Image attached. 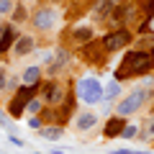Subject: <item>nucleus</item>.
<instances>
[{
  "label": "nucleus",
  "mask_w": 154,
  "mask_h": 154,
  "mask_svg": "<svg viewBox=\"0 0 154 154\" xmlns=\"http://www.w3.org/2000/svg\"><path fill=\"white\" fill-rule=\"evenodd\" d=\"M152 67H154V64H152V59H149V51L134 49V51H128V54L123 57L121 67L116 69V82L128 80V77H141V75H146Z\"/></svg>",
  "instance_id": "f257e3e1"
},
{
  "label": "nucleus",
  "mask_w": 154,
  "mask_h": 154,
  "mask_svg": "<svg viewBox=\"0 0 154 154\" xmlns=\"http://www.w3.org/2000/svg\"><path fill=\"white\" fill-rule=\"evenodd\" d=\"M149 95H152V93H149L146 88H136L134 93H128L126 98H123L121 103H118V108H116V113L121 116V118H126V116L136 113V110H139V108H141V105H144V103L149 100Z\"/></svg>",
  "instance_id": "f03ea898"
},
{
  "label": "nucleus",
  "mask_w": 154,
  "mask_h": 154,
  "mask_svg": "<svg viewBox=\"0 0 154 154\" xmlns=\"http://www.w3.org/2000/svg\"><path fill=\"white\" fill-rule=\"evenodd\" d=\"M77 98L82 100L88 105H95L103 100V85L95 80V77H82L80 82H77Z\"/></svg>",
  "instance_id": "7ed1b4c3"
},
{
  "label": "nucleus",
  "mask_w": 154,
  "mask_h": 154,
  "mask_svg": "<svg viewBox=\"0 0 154 154\" xmlns=\"http://www.w3.org/2000/svg\"><path fill=\"white\" fill-rule=\"evenodd\" d=\"M131 41H134V33L128 31V28H118V31L108 33V36L103 38V49L105 51H118V49H123V46H128Z\"/></svg>",
  "instance_id": "20e7f679"
},
{
  "label": "nucleus",
  "mask_w": 154,
  "mask_h": 154,
  "mask_svg": "<svg viewBox=\"0 0 154 154\" xmlns=\"http://www.w3.org/2000/svg\"><path fill=\"white\" fill-rule=\"evenodd\" d=\"M28 100H33V88H28V85H26V88H21V90H18V95L13 98V103H11V116H16V118H18V116L23 113V108L28 105Z\"/></svg>",
  "instance_id": "39448f33"
},
{
  "label": "nucleus",
  "mask_w": 154,
  "mask_h": 154,
  "mask_svg": "<svg viewBox=\"0 0 154 154\" xmlns=\"http://www.w3.org/2000/svg\"><path fill=\"white\" fill-rule=\"evenodd\" d=\"M57 21V13L54 8H41V11H36V16H33V26L41 28V31H46V28H51Z\"/></svg>",
  "instance_id": "423d86ee"
},
{
  "label": "nucleus",
  "mask_w": 154,
  "mask_h": 154,
  "mask_svg": "<svg viewBox=\"0 0 154 154\" xmlns=\"http://www.w3.org/2000/svg\"><path fill=\"white\" fill-rule=\"evenodd\" d=\"M123 126H126V118H121V116L108 118V123H105V128H103V136H105V139H116V136H121Z\"/></svg>",
  "instance_id": "0eeeda50"
},
{
  "label": "nucleus",
  "mask_w": 154,
  "mask_h": 154,
  "mask_svg": "<svg viewBox=\"0 0 154 154\" xmlns=\"http://www.w3.org/2000/svg\"><path fill=\"white\" fill-rule=\"evenodd\" d=\"M98 123V113H93V110H85V113L77 116V121H75V128L77 131H90V128Z\"/></svg>",
  "instance_id": "6e6552de"
},
{
  "label": "nucleus",
  "mask_w": 154,
  "mask_h": 154,
  "mask_svg": "<svg viewBox=\"0 0 154 154\" xmlns=\"http://www.w3.org/2000/svg\"><path fill=\"white\" fill-rule=\"evenodd\" d=\"M67 62H69V51H64V49H59L57 51V57H54V62H49V75H57V72L62 69V67H67Z\"/></svg>",
  "instance_id": "1a4fd4ad"
},
{
  "label": "nucleus",
  "mask_w": 154,
  "mask_h": 154,
  "mask_svg": "<svg viewBox=\"0 0 154 154\" xmlns=\"http://www.w3.org/2000/svg\"><path fill=\"white\" fill-rule=\"evenodd\" d=\"M44 100H46V103H51V105L59 103V100H62V88L57 82H46L44 85Z\"/></svg>",
  "instance_id": "9d476101"
},
{
  "label": "nucleus",
  "mask_w": 154,
  "mask_h": 154,
  "mask_svg": "<svg viewBox=\"0 0 154 154\" xmlns=\"http://www.w3.org/2000/svg\"><path fill=\"white\" fill-rule=\"evenodd\" d=\"M18 38V33H16V28H3V36H0V51L5 54L8 49H11V44Z\"/></svg>",
  "instance_id": "9b49d317"
},
{
  "label": "nucleus",
  "mask_w": 154,
  "mask_h": 154,
  "mask_svg": "<svg viewBox=\"0 0 154 154\" xmlns=\"http://www.w3.org/2000/svg\"><path fill=\"white\" fill-rule=\"evenodd\" d=\"M38 77H41V69H38V67H28V69L23 72V82H26L28 88H36Z\"/></svg>",
  "instance_id": "f8f14e48"
},
{
  "label": "nucleus",
  "mask_w": 154,
  "mask_h": 154,
  "mask_svg": "<svg viewBox=\"0 0 154 154\" xmlns=\"http://www.w3.org/2000/svg\"><path fill=\"white\" fill-rule=\"evenodd\" d=\"M110 11H113V0H98V5H95L93 16H95V18H105Z\"/></svg>",
  "instance_id": "ddd939ff"
},
{
  "label": "nucleus",
  "mask_w": 154,
  "mask_h": 154,
  "mask_svg": "<svg viewBox=\"0 0 154 154\" xmlns=\"http://www.w3.org/2000/svg\"><path fill=\"white\" fill-rule=\"evenodd\" d=\"M31 49H33V38H31V36H23V38H18V41H16V54H18V57L28 54Z\"/></svg>",
  "instance_id": "4468645a"
},
{
  "label": "nucleus",
  "mask_w": 154,
  "mask_h": 154,
  "mask_svg": "<svg viewBox=\"0 0 154 154\" xmlns=\"http://www.w3.org/2000/svg\"><path fill=\"white\" fill-rule=\"evenodd\" d=\"M118 95H121V85H118V82H110L108 88L103 90V100H105V103H113Z\"/></svg>",
  "instance_id": "2eb2a0df"
},
{
  "label": "nucleus",
  "mask_w": 154,
  "mask_h": 154,
  "mask_svg": "<svg viewBox=\"0 0 154 154\" xmlns=\"http://www.w3.org/2000/svg\"><path fill=\"white\" fill-rule=\"evenodd\" d=\"M75 41L77 44H90V41H93V28H77L75 31Z\"/></svg>",
  "instance_id": "dca6fc26"
},
{
  "label": "nucleus",
  "mask_w": 154,
  "mask_h": 154,
  "mask_svg": "<svg viewBox=\"0 0 154 154\" xmlns=\"http://www.w3.org/2000/svg\"><path fill=\"white\" fill-rule=\"evenodd\" d=\"M41 136L49 139V141H57V139H62V126H49V128H44Z\"/></svg>",
  "instance_id": "f3484780"
},
{
  "label": "nucleus",
  "mask_w": 154,
  "mask_h": 154,
  "mask_svg": "<svg viewBox=\"0 0 154 154\" xmlns=\"http://www.w3.org/2000/svg\"><path fill=\"white\" fill-rule=\"evenodd\" d=\"M121 136L128 139V141H131V139H136V136H139V126H136V123H126V126H123V131H121Z\"/></svg>",
  "instance_id": "a211bd4d"
},
{
  "label": "nucleus",
  "mask_w": 154,
  "mask_h": 154,
  "mask_svg": "<svg viewBox=\"0 0 154 154\" xmlns=\"http://www.w3.org/2000/svg\"><path fill=\"white\" fill-rule=\"evenodd\" d=\"M26 108H28V113H36V110L41 108V103H38V100L33 98V100H28V105H26Z\"/></svg>",
  "instance_id": "6ab92c4d"
},
{
  "label": "nucleus",
  "mask_w": 154,
  "mask_h": 154,
  "mask_svg": "<svg viewBox=\"0 0 154 154\" xmlns=\"http://www.w3.org/2000/svg\"><path fill=\"white\" fill-rule=\"evenodd\" d=\"M144 11L149 13V18L154 16V0H146V3H144Z\"/></svg>",
  "instance_id": "aec40b11"
},
{
  "label": "nucleus",
  "mask_w": 154,
  "mask_h": 154,
  "mask_svg": "<svg viewBox=\"0 0 154 154\" xmlns=\"http://www.w3.org/2000/svg\"><path fill=\"white\" fill-rule=\"evenodd\" d=\"M11 11V0H0V16Z\"/></svg>",
  "instance_id": "412c9836"
},
{
  "label": "nucleus",
  "mask_w": 154,
  "mask_h": 154,
  "mask_svg": "<svg viewBox=\"0 0 154 154\" xmlns=\"http://www.w3.org/2000/svg\"><path fill=\"white\" fill-rule=\"evenodd\" d=\"M28 126H31V128H38V126H41V118H36V116L28 118Z\"/></svg>",
  "instance_id": "4be33fe9"
},
{
  "label": "nucleus",
  "mask_w": 154,
  "mask_h": 154,
  "mask_svg": "<svg viewBox=\"0 0 154 154\" xmlns=\"http://www.w3.org/2000/svg\"><path fill=\"white\" fill-rule=\"evenodd\" d=\"M113 154H146V152H131V149H116Z\"/></svg>",
  "instance_id": "5701e85b"
},
{
  "label": "nucleus",
  "mask_w": 154,
  "mask_h": 154,
  "mask_svg": "<svg viewBox=\"0 0 154 154\" xmlns=\"http://www.w3.org/2000/svg\"><path fill=\"white\" fill-rule=\"evenodd\" d=\"M5 85H8V88H11V90H13V88H16V85H18V80H16V77H11V80H8V82H5Z\"/></svg>",
  "instance_id": "b1692460"
},
{
  "label": "nucleus",
  "mask_w": 154,
  "mask_h": 154,
  "mask_svg": "<svg viewBox=\"0 0 154 154\" xmlns=\"http://www.w3.org/2000/svg\"><path fill=\"white\" fill-rule=\"evenodd\" d=\"M5 82H8V80H5V72L0 69V88H5Z\"/></svg>",
  "instance_id": "393cba45"
},
{
  "label": "nucleus",
  "mask_w": 154,
  "mask_h": 154,
  "mask_svg": "<svg viewBox=\"0 0 154 154\" xmlns=\"http://www.w3.org/2000/svg\"><path fill=\"white\" fill-rule=\"evenodd\" d=\"M146 31H154V16L149 18V21H146Z\"/></svg>",
  "instance_id": "a878e982"
},
{
  "label": "nucleus",
  "mask_w": 154,
  "mask_h": 154,
  "mask_svg": "<svg viewBox=\"0 0 154 154\" xmlns=\"http://www.w3.org/2000/svg\"><path fill=\"white\" fill-rule=\"evenodd\" d=\"M146 51H149V59H152V64H154V46H149Z\"/></svg>",
  "instance_id": "bb28decb"
},
{
  "label": "nucleus",
  "mask_w": 154,
  "mask_h": 154,
  "mask_svg": "<svg viewBox=\"0 0 154 154\" xmlns=\"http://www.w3.org/2000/svg\"><path fill=\"white\" fill-rule=\"evenodd\" d=\"M149 136H154V118H152V123H149Z\"/></svg>",
  "instance_id": "cd10ccee"
},
{
  "label": "nucleus",
  "mask_w": 154,
  "mask_h": 154,
  "mask_svg": "<svg viewBox=\"0 0 154 154\" xmlns=\"http://www.w3.org/2000/svg\"><path fill=\"white\" fill-rule=\"evenodd\" d=\"M51 154H64V152H51Z\"/></svg>",
  "instance_id": "c85d7f7f"
},
{
  "label": "nucleus",
  "mask_w": 154,
  "mask_h": 154,
  "mask_svg": "<svg viewBox=\"0 0 154 154\" xmlns=\"http://www.w3.org/2000/svg\"><path fill=\"white\" fill-rule=\"evenodd\" d=\"M152 113H154V103H152Z\"/></svg>",
  "instance_id": "c756f323"
}]
</instances>
